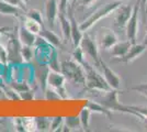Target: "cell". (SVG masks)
I'll list each match as a JSON object with an SVG mask.
<instances>
[{
    "label": "cell",
    "instance_id": "cell-10",
    "mask_svg": "<svg viewBox=\"0 0 147 132\" xmlns=\"http://www.w3.org/2000/svg\"><path fill=\"white\" fill-rule=\"evenodd\" d=\"M58 0H46L45 2V17L47 23L51 26H54L56 19L58 18Z\"/></svg>",
    "mask_w": 147,
    "mask_h": 132
},
{
    "label": "cell",
    "instance_id": "cell-32",
    "mask_svg": "<svg viewBox=\"0 0 147 132\" xmlns=\"http://www.w3.org/2000/svg\"><path fill=\"white\" fill-rule=\"evenodd\" d=\"M6 1L10 2V3L13 5V6L19 7V8H20V9H22V10H24L25 5L29 2V0H6Z\"/></svg>",
    "mask_w": 147,
    "mask_h": 132
},
{
    "label": "cell",
    "instance_id": "cell-35",
    "mask_svg": "<svg viewBox=\"0 0 147 132\" xmlns=\"http://www.w3.org/2000/svg\"><path fill=\"white\" fill-rule=\"evenodd\" d=\"M68 2L69 0H58V9H59V12L66 13V10L68 8Z\"/></svg>",
    "mask_w": 147,
    "mask_h": 132
},
{
    "label": "cell",
    "instance_id": "cell-39",
    "mask_svg": "<svg viewBox=\"0 0 147 132\" xmlns=\"http://www.w3.org/2000/svg\"><path fill=\"white\" fill-rule=\"evenodd\" d=\"M143 44H144V45H145V46L147 47V33L145 34V37H144V40H143Z\"/></svg>",
    "mask_w": 147,
    "mask_h": 132
},
{
    "label": "cell",
    "instance_id": "cell-4",
    "mask_svg": "<svg viewBox=\"0 0 147 132\" xmlns=\"http://www.w3.org/2000/svg\"><path fill=\"white\" fill-rule=\"evenodd\" d=\"M84 67L86 70V83L85 86L89 89L92 90H99V91H109L112 88L109 86V84L107 83V81L104 79L103 75H101L98 70L93 68L92 66H90L89 64L85 63Z\"/></svg>",
    "mask_w": 147,
    "mask_h": 132
},
{
    "label": "cell",
    "instance_id": "cell-18",
    "mask_svg": "<svg viewBox=\"0 0 147 132\" xmlns=\"http://www.w3.org/2000/svg\"><path fill=\"white\" fill-rule=\"evenodd\" d=\"M117 42V34L113 31L108 30L107 32H104V34L102 35V38L100 40V47L103 50H110L111 47Z\"/></svg>",
    "mask_w": 147,
    "mask_h": 132
},
{
    "label": "cell",
    "instance_id": "cell-25",
    "mask_svg": "<svg viewBox=\"0 0 147 132\" xmlns=\"http://www.w3.org/2000/svg\"><path fill=\"white\" fill-rule=\"evenodd\" d=\"M20 54L22 60L25 62H30L33 57V51H32V46H28V45H22L20 49Z\"/></svg>",
    "mask_w": 147,
    "mask_h": 132
},
{
    "label": "cell",
    "instance_id": "cell-22",
    "mask_svg": "<svg viewBox=\"0 0 147 132\" xmlns=\"http://www.w3.org/2000/svg\"><path fill=\"white\" fill-rule=\"evenodd\" d=\"M90 114H91V111L87 107L84 108L79 113L80 123H81V127L84 128V130H88V128H89V125H90Z\"/></svg>",
    "mask_w": 147,
    "mask_h": 132
},
{
    "label": "cell",
    "instance_id": "cell-20",
    "mask_svg": "<svg viewBox=\"0 0 147 132\" xmlns=\"http://www.w3.org/2000/svg\"><path fill=\"white\" fill-rule=\"evenodd\" d=\"M23 26H24L25 29H28L30 32L36 34V35H38L41 33L42 28H43V25L41 24V23H38L35 20L28 18L26 16L24 17V20H23Z\"/></svg>",
    "mask_w": 147,
    "mask_h": 132
},
{
    "label": "cell",
    "instance_id": "cell-8",
    "mask_svg": "<svg viewBox=\"0 0 147 132\" xmlns=\"http://www.w3.org/2000/svg\"><path fill=\"white\" fill-rule=\"evenodd\" d=\"M101 69H102V75H103L104 79L107 81V83L109 84L112 89H120L121 87V78L119 77L117 73L104 63L103 61H100V65H99Z\"/></svg>",
    "mask_w": 147,
    "mask_h": 132
},
{
    "label": "cell",
    "instance_id": "cell-3",
    "mask_svg": "<svg viewBox=\"0 0 147 132\" xmlns=\"http://www.w3.org/2000/svg\"><path fill=\"white\" fill-rule=\"evenodd\" d=\"M119 89H111L109 91H105V95L103 96L102 100L100 101L103 106L112 110H115V111H120L123 113H129V114H133L135 117L140 118L141 120L144 119V117L141 116L138 112H136L135 110H133L129 106H124L122 105L120 101H119Z\"/></svg>",
    "mask_w": 147,
    "mask_h": 132
},
{
    "label": "cell",
    "instance_id": "cell-15",
    "mask_svg": "<svg viewBox=\"0 0 147 132\" xmlns=\"http://www.w3.org/2000/svg\"><path fill=\"white\" fill-rule=\"evenodd\" d=\"M131 45H132V43H131L129 41H124V42H119V41H117V43L114 44L110 49L112 56L117 58V60L122 58V57L127 53V51L129 50Z\"/></svg>",
    "mask_w": 147,
    "mask_h": 132
},
{
    "label": "cell",
    "instance_id": "cell-27",
    "mask_svg": "<svg viewBox=\"0 0 147 132\" xmlns=\"http://www.w3.org/2000/svg\"><path fill=\"white\" fill-rule=\"evenodd\" d=\"M44 94H45V99H47V100L61 99V96H59V94L57 93V90L52 87L46 88V90L44 91Z\"/></svg>",
    "mask_w": 147,
    "mask_h": 132
},
{
    "label": "cell",
    "instance_id": "cell-7",
    "mask_svg": "<svg viewBox=\"0 0 147 132\" xmlns=\"http://www.w3.org/2000/svg\"><path fill=\"white\" fill-rule=\"evenodd\" d=\"M65 81H66V77L61 72L49 70V76H47V86L56 89L57 93L61 96V98L67 97V90L65 88Z\"/></svg>",
    "mask_w": 147,
    "mask_h": 132
},
{
    "label": "cell",
    "instance_id": "cell-26",
    "mask_svg": "<svg viewBox=\"0 0 147 132\" xmlns=\"http://www.w3.org/2000/svg\"><path fill=\"white\" fill-rule=\"evenodd\" d=\"M25 16L28 18H30V19L35 20L38 23H41V24L43 25V17H42V12L40 10H37V9H31V10H29L28 12L25 13Z\"/></svg>",
    "mask_w": 147,
    "mask_h": 132
},
{
    "label": "cell",
    "instance_id": "cell-41",
    "mask_svg": "<svg viewBox=\"0 0 147 132\" xmlns=\"http://www.w3.org/2000/svg\"><path fill=\"white\" fill-rule=\"evenodd\" d=\"M76 2H77V0H73V2H71V3H73V5H71V6H75V5H76Z\"/></svg>",
    "mask_w": 147,
    "mask_h": 132
},
{
    "label": "cell",
    "instance_id": "cell-17",
    "mask_svg": "<svg viewBox=\"0 0 147 132\" xmlns=\"http://www.w3.org/2000/svg\"><path fill=\"white\" fill-rule=\"evenodd\" d=\"M38 35L42 37L49 45H53L54 47H58V46L61 45V38H59L56 33H54L53 31H51V30H47V29H45V28H42V31H41V33H40Z\"/></svg>",
    "mask_w": 147,
    "mask_h": 132
},
{
    "label": "cell",
    "instance_id": "cell-29",
    "mask_svg": "<svg viewBox=\"0 0 147 132\" xmlns=\"http://www.w3.org/2000/svg\"><path fill=\"white\" fill-rule=\"evenodd\" d=\"M132 90H134L136 93H138V94L143 95L144 97H146L147 98V83H142V84H138V85H136L134 87L131 88Z\"/></svg>",
    "mask_w": 147,
    "mask_h": 132
},
{
    "label": "cell",
    "instance_id": "cell-37",
    "mask_svg": "<svg viewBox=\"0 0 147 132\" xmlns=\"http://www.w3.org/2000/svg\"><path fill=\"white\" fill-rule=\"evenodd\" d=\"M140 7L144 9V12L147 13V0H140Z\"/></svg>",
    "mask_w": 147,
    "mask_h": 132
},
{
    "label": "cell",
    "instance_id": "cell-23",
    "mask_svg": "<svg viewBox=\"0 0 147 132\" xmlns=\"http://www.w3.org/2000/svg\"><path fill=\"white\" fill-rule=\"evenodd\" d=\"M64 123L70 129V130H74V129H77L81 126L80 123V118L79 116H73V117H66L64 118Z\"/></svg>",
    "mask_w": 147,
    "mask_h": 132
},
{
    "label": "cell",
    "instance_id": "cell-38",
    "mask_svg": "<svg viewBox=\"0 0 147 132\" xmlns=\"http://www.w3.org/2000/svg\"><path fill=\"white\" fill-rule=\"evenodd\" d=\"M9 30H10V28H6V26H3V28H0V35H1L3 32L9 31Z\"/></svg>",
    "mask_w": 147,
    "mask_h": 132
},
{
    "label": "cell",
    "instance_id": "cell-16",
    "mask_svg": "<svg viewBox=\"0 0 147 132\" xmlns=\"http://www.w3.org/2000/svg\"><path fill=\"white\" fill-rule=\"evenodd\" d=\"M58 20H59V24H61L64 39L66 41H71V24H70L69 18L66 17V13L58 12Z\"/></svg>",
    "mask_w": 147,
    "mask_h": 132
},
{
    "label": "cell",
    "instance_id": "cell-42",
    "mask_svg": "<svg viewBox=\"0 0 147 132\" xmlns=\"http://www.w3.org/2000/svg\"><path fill=\"white\" fill-rule=\"evenodd\" d=\"M117 1H123V0H117Z\"/></svg>",
    "mask_w": 147,
    "mask_h": 132
},
{
    "label": "cell",
    "instance_id": "cell-2",
    "mask_svg": "<svg viewBox=\"0 0 147 132\" xmlns=\"http://www.w3.org/2000/svg\"><path fill=\"white\" fill-rule=\"evenodd\" d=\"M61 72L74 84L85 85L86 83V70L84 65L76 62L75 60L64 61L61 63Z\"/></svg>",
    "mask_w": 147,
    "mask_h": 132
},
{
    "label": "cell",
    "instance_id": "cell-31",
    "mask_svg": "<svg viewBox=\"0 0 147 132\" xmlns=\"http://www.w3.org/2000/svg\"><path fill=\"white\" fill-rule=\"evenodd\" d=\"M13 89L16 91H18L19 94H21V93H24L26 90H30V87L25 83H17L16 85H13Z\"/></svg>",
    "mask_w": 147,
    "mask_h": 132
},
{
    "label": "cell",
    "instance_id": "cell-11",
    "mask_svg": "<svg viewBox=\"0 0 147 132\" xmlns=\"http://www.w3.org/2000/svg\"><path fill=\"white\" fill-rule=\"evenodd\" d=\"M147 47L144 45V44H138V43H134L131 45L129 50L127 51V53L122 57L120 58L119 61L120 62H123V63H129V62H133L135 61L138 56H141L142 54L145 52Z\"/></svg>",
    "mask_w": 147,
    "mask_h": 132
},
{
    "label": "cell",
    "instance_id": "cell-33",
    "mask_svg": "<svg viewBox=\"0 0 147 132\" xmlns=\"http://www.w3.org/2000/svg\"><path fill=\"white\" fill-rule=\"evenodd\" d=\"M133 110L138 112L144 118H147V107H142V106H129Z\"/></svg>",
    "mask_w": 147,
    "mask_h": 132
},
{
    "label": "cell",
    "instance_id": "cell-24",
    "mask_svg": "<svg viewBox=\"0 0 147 132\" xmlns=\"http://www.w3.org/2000/svg\"><path fill=\"white\" fill-rule=\"evenodd\" d=\"M71 56H73V60H75L76 62H78L81 65H84V64L86 63V61H85V52L80 47V45L79 46H76L74 49Z\"/></svg>",
    "mask_w": 147,
    "mask_h": 132
},
{
    "label": "cell",
    "instance_id": "cell-1",
    "mask_svg": "<svg viewBox=\"0 0 147 132\" xmlns=\"http://www.w3.org/2000/svg\"><path fill=\"white\" fill-rule=\"evenodd\" d=\"M122 5V1H117V0H112L111 2L105 3L104 6L99 8L98 10H96L92 13L90 17H88L84 22L80 23V29L84 32H87L90 30L94 24H97L100 20L104 19L107 17H109L110 14L115 12L119 7Z\"/></svg>",
    "mask_w": 147,
    "mask_h": 132
},
{
    "label": "cell",
    "instance_id": "cell-5",
    "mask_svg": "<svg viewBox=\"0 0 147 132\" xmlns=\"http://www.w3.org/2000/svg\"><path fill=\"white\" fill-rule=\"evenodd\" d=\"M80 47L84 50L85 54H87L89 57H91V60L94 62L96 66L100 65V55H99V47L98 44L96 43L94 39L89 34H84V37L81 39L80 42Z\"/></svg>",
    "mask_w": 147,
    "mask_h": 132
},
{
    "label": "cell",
    "instance_id": "cell-19",
    "mask_svg": "<svg viewBox=\"0 0 147 132\" xmlns=\"http://www.w3.org/2000/svg\"><path fill=\"white\" fill-rule=\"evenodd\" d=\"M86 107L91 111V112L100 113V114H103L105 117H108L109 119L112 118V112H111L110 109L103 106L101 102H97V101H88L86 105Z\"/></svg>",
    "mask_w": 147,
    "mask_h": 132
},
{
    "label": "cell",
    "instance_id": "cell-12",
    "mask_svg": "<svg viewBox=\"0 0 147 132\" xmlns=\"http://www.w3.org/2000/svg\"><path fill=\"white\" fill-rule=\"evenodd\" d=\"M37 35L30 32L28 29H25L24 26H20L18 31V40L22 45H28V46H33L35 45Z\"/></svg>",
    "mask_w": 147,
    "mask_h": 132
},
{
    "label": "cell",
    "instance_id": "cell-13",
    "mask_svg": "<svg viewBox=\"0 0 147 132\" xmlns=\"http://www.w3.org/2000/svg\"><path fill=\"white\" fill-rule=\"evenodd\" d=\"M69 20L71 24V42H73L74 47H76L80 45L81 39L84 37V31L80 29V24L77 23V20L74 18L71 13L69 14Z\"/></svg>",
    "mask_w": 147,
    "mask_h": 132
},
{
    "label": "cell",
    "instance_id": "cell-34",
    "mask_svg": "<svg viewBox=\"0 0 147 132\" xmlns=\"http://www.w3.org/2000/svg\"><path fill=\"white\" fill-rule=\"evenodd\" d=\"M97 2V0H77V3L85 8H90Z\"/></svg>",
    "mask_w": 147,
    "mask_h": 132
},
{
    "label": "cell",
    "instance_id": "cell-28",
    "mask_svg": "<svg viewBox=\"0 0 147 132\" xmlns=\"http://www.w3.org/2000/svg\"><path fill=\"white\" fill-rule=\"evenodd\" d=\"M64 123V118L63 117H55L51 120V131H57L59 127Z\"/></svg>",
    "mask_w": 147,
    "mask_h": 132
},
{
    "label": "cell",
    "instance_id": "cell-30",
    "mask_svg": "<svg viewBox=\"0 0 147 132\" xmlns=\"http://www.w3.org/2000/svg\"><path fill=\"white\" fill-rule=\"evenodd\" d=\"M49 69L51 70H54V72H61V64L58 62L57 57H53V60L49 61Z\"/></svg>",
    "mask_w": 147,
    "mask_h": 132
},
{
    "label": "cell",
    "instance_id": "cell-36",
    "mask_svg": "<svg viewBox=\"0 0 147 132\" xmlns=\"http://www.w3.org/2000/svg\"><path fill=\"white\" fill-rule=\"evenodd\" d=\"M0 61L2 63H7L8 61V50L5 49L2 45H0Z\"/></svg>",
    "mask_w": 147,
    "mask_h": 132
},
{
    "label": "cell",
    "instance_id": "cell-40",
    "mask_svg": "<svg viewBox=\"0 0 147 132\" xmlns=\"http://www.w3.org/2000/svg\"><path fill=\"white\" fill-rule=\"evenodd\" d=\"M143 122H144V125H145V128H146V130H147V118H144V119L142 120Z\"/></svg>",
    "mask_w": 147,
    "mask_h": 132
},
{
    "label": "cell",
    "instance_id": "cell-6",
    "mask_svg": "<svg viewBox=\"0 0 147 132\" xmlns=\"http://www.w3.org/2000/svg\"><path fill=\"white\" fill-rule=\"evenodd\" d=\"M140 2H137L133 7V12L129 19L127 23L125 25V32H126V38L132 44L137 43V33H138V13H140Z\"/></svg>",
    "mask_w": 147,
    "mask_h": 132
},
{
    "label": "cell",
    "instance_id": "cell-14",
    "mask_svg": "<svg viewBox=\"0 0 147 132\" xmlns=\"http://www.w3.org/2000/svg\"><path fill=\"white\" fill-rule=\"evenodd\" d=\"M0 14L21 18L22 17V9H20L17 6H13L6 0H0Z\"/></svg>",
    "mask_w": 147,
    "mask_h": 132
},
{
    "label": "cell",
    "instance_id": "cell-21",
    "mask_svg": "<svg viewBox=\"0 0 147 132\" xmlns=\"http://www.w3.org/2000/svg\"><path fill=\"white\" fill-rule=\"evenodd\" d=\"M34 122L38 131H47L51 129V119L46 117H36L34 118Z\"/></svg>",
    "mask_w": 147,
    "mask_h": 132
},
{
    "label": "cell",
    "instance_id": "cell-43",
    "mask_svg": "<svg viewBox=\"0 0 147 132\" xmlns=\"http://www.w3.org/2000/svg\"><path fill=\"white\" fill-rule=\"evenodd\" d=\"M146 30H147V23H146Z\"/></svg>",
    "mask_w": 147,
    "mask_h": 132
},
{
    "label": "cell",
    "instance_id": "cell-9",
    "mask_svg": "<svg viewBox=\"0 0 147 132\" xmlns=\"http://www.w3.org/2000/svg\"><path fill=\"white\" fill-rule=\"evenodd\" d=\"M133 12V7L129 5H121L115 10V18H114V24L117 28H125L129 19Z\"/></svg>",
    "mask_w": 147,
    "mask_h": 132
}]
</instances>
